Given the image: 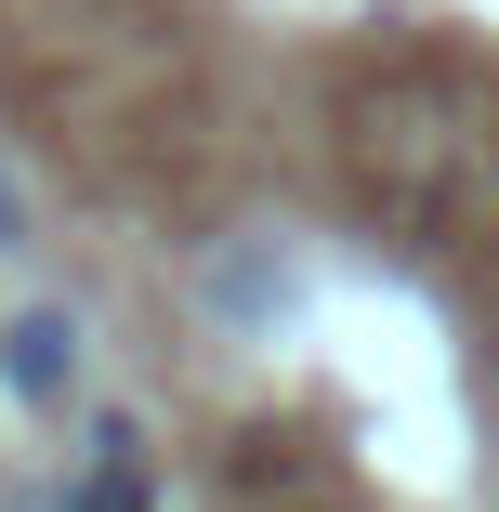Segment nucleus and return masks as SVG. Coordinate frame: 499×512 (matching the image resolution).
Here are the masks:
<instances>
[{"instance_id":"1","label":"nucleus","mask_w":499,"mask_h":512,"mask_svg":"<svg viewBox=\"0 0 499 512\" xmlns=\"http://www.w3.org/2000/svg\"><path fill=\"white\" fill-rule=\"evenodd\" d=\"M0 394L14 407H66L79 394V316L66 302H14L0 316Z\"/></svg>"},{"instance_id":"2","label":"nucleus","mask_w":499,"mask_h":512,"mask_svg":"<svg viewBox=\"0 0 499 512\" xmlns=\"http://www.w3.org/2000/svg\"><path fill=\"white\" fill-rule=\"evenodd\" d=\"M66 486H79V512H158V447H145V421H92L79 460H66Z\"/></svg>"},{"instance_id":"3","label":"nucleus","mask_w":499,"mask_h":512,"mask_svg":"<svg viewBox=\"0 0 499 512\" xmlns=\"http://www.w3.org/2000/svg\"><path fill=\"white\" fill-rule=\"evenodd\" d=\"M0 512H79V486H66V473H27L14 499H0Z\"/></svg>"},{"instance_id":"4","label":"nucleus","mask_w":499,"mask_h":512,"mask_svg":"<svg viewBox=\"0 0 499 512\" xmlns=\"http://www.w3.org/2000/svg\"><path fill=\"white\" fill-rule=\"evenodd\" d=\"M0 250H27V184H14V158H0Z\"/></svg>"}]
</instances>
